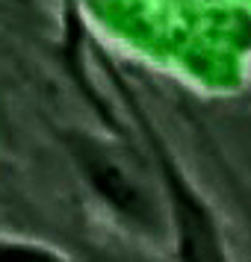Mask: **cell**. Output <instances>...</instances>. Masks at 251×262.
<instances>
[{"label": "cell", "instance_id": "obj_1", "mask_svg": "<svg viewBox=\"0 0 251 262\" xmlns=\"http://www.w3.org/2000/svg\"><path fill=\"white\" fill-rule=\"evenodd\" d=\"M80 159H83V168H86V174H89V180L95 183L98 191L109 203H115L121 212L130 215V218H139V221L148 218L145 198L121 177V171L109 162L107 156H101L98 150H80Z\"/></svg>", "mask_w": 251, "mask_h": 262}]
</instances>
